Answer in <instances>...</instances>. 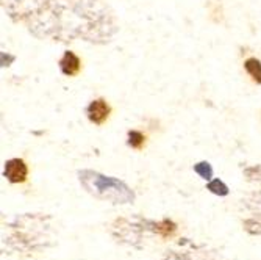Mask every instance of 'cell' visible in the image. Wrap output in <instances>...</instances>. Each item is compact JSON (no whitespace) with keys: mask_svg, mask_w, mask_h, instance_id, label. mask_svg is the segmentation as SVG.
Wrapping results in <instances>:
<instances>
[{"mask_svg":"<svg viewBox=\"0 0 261 260\" xmlns=\"http://www.w3.org/2000/svg\"><path fill=\"white\" fill-rule=\"evenodd\" d=\"M177 230V226L172 223V221H169V220H164V221H161V223H156L155 224V232H158L161 237H171V235L174 233Z\"/></svg>","mask_w":261,"mask_h":260,"instance_id":"6","label":"cell"},{"mask_svg":"<svg viewBox=\"0 0 261 260\" xmlns=\"http://www.w3.org/2000/svg\"><path fill=\"white\" fill-rule=\"evenodd\" d=\"M60 69L61 73L67 77H75L80 74L82 70V60L79 55H75L74 52H64V55L60 60Z\"/></svg>","mask_w":261,"mask_h":260,"instance_id":"3","label":"cell"},{"mask_svg":"<svg viewBox=\"0 0 261 260\" xmlns=\"http://www.w3.org/2000/svg\"><path fill=\"white\" fill-rule=\"evenodd\" d=\"M4 176L11 183H23L29 179V167L22 158H11L5 163Z\"/></svg>","mask_w":261,"mask_h":260,"instance_id":"1","label":"cell"},{"mask_svg":"<svg viewBox=\"0 0 261 260\" xmlns=\"http://www.w3.org/2000/svg\"><path fill=\"white\" fill-rule=\"evenodd\" d=\"M244 69L247 76L258 85H261V61L255 57H250L244 61Z\"/></svg>","mask_w":261,"mask_h":260,"instance_id":"4","label":"cell"},{"mask_svg":"<svg viewBox=\"0 0 261 260\" xmlns=\"http://www.w3.org/2000/svg\"><path fill=\"white\" fill-rule=\"evenodd\" d=\"M128 146L132 149H136V151H142L146 148V143H147V136L139 132V130H130L128 132Z\"/></svg>","mask_w":261,"mask_h":260,"instance_id":"5","label":"cell"},{"mask_svg":"<svg viewBox=\"0 0 261 260\" xmlns=\"http://www.w3.org/2000/svg\"><path fill=\"white\" fill-rule=\"evenodd\" d=\"M86 114H88V120L92 123V124H96V126H102L108 121V117L111 114V107L110 104L99 98V99H94L88 108H86Z\"/></svg>","mask_w":261,"mask_h":260,"instance_id":"2","label":"cell"},{"mask_svg":"<svg viewBox=\"0 0 261 260\" xmlns=\"http://www.w3.org/2000/svg\"><path fill=\"white\" fill-rule=\"evenodd\" d=\"M194 171L205 180L211 179L213 177V168H211V164L206 163V161H202V163H197L196 167H194Z\"/></svg>","mask_w":261,"mask_h":260,"instance_id":"8","label":"cell"},{"mask_svg":"<svg viewBox=\"0 0 261 260\" xmlns=\"http://www.w3.org/2000/svg\"><path fill=\"white\" fill-rule=\"evenodd\" d=\"M206 188H208L211 193H215L218 196H227L228 195V186L222 180H219V179H215L213 182H210L206 185Z\"/></svg>","mask_w":261,"mask_h":260,"instance_id":"7","label":"cell"}]
</instances>
